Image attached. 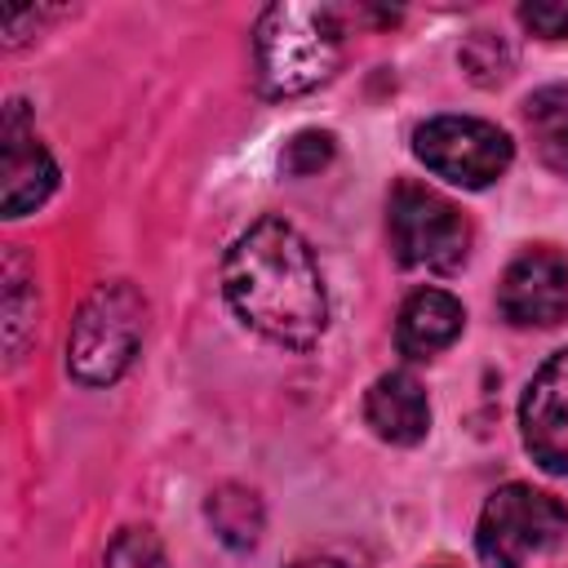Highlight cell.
<instances>
[{"instance_id": "cell-1", "label": "cell", "mask_w": 568, "mask_h": 568, "mask_svg": "<svg viewBox=\"0 0 568 568\" xmlns=\"http://www.w3.org/2000/svg\"><path fill=\"white\" fill-rule=\"evenodd\" d=\"M231 311L275 346L311 351L328 328V293L306 235L284 217H257L222 262Z\"/></svg>"}, {"instance_id": "cell-2", "label": "cell", "mask_w": 568, "mask_h": 568, "mask_svg": "<svg viewBox=\"0 0 568 568\" xmlns=\"http://www.w3.org/2000/svg\"><path fill=\"white\" fill-rule=\"evenodd\" d=\"M342 62V18L328 4H266L253 27V67L266 98L320 89Z\"/></svg>"}, {"instance_id": "cell-3", "label": "cell", "mask_w": 568, "mask_h": 568, "mask_svg": "<svg viewBox=\"0 0 568 568\" xmlns=\"http://www.w3.org/2000/svg\"><path fill=\"white\" fill-rule=\"evenodd\" d=\"M146 333V302L129 280L98 284L67 333V373L80 386H111L138 359Z\"/></svg>"}, {"instance_id": "cell-4", "label": "cell", "mask_w": 568, "mask_h": 568, "mask_svg": "<svg viewBox=\"0 0 568 568\" xmlns=\"http://www.w3.org/2000/svg\"><path fill=\"white\" fill-rule=\"evenodd\" d=\"M568 532V506L555 493H541L532 484H506L497 488L475 528V550L484 568H524L532 555H546Z\"/></svg>"}, {"instance_id": "cell-5", "label": "cell", "mask_w": 568, "mask_h": 568, "mask_svg": "<svg viewBox=\"0 0 568 568\" xmlns=\"http://www.w3.org/2000/svg\"><path fill=\"white\" fill-rule=\"evenodd\" d=\"M386 231L399 266L457 271L470 253V222L453 200L422 182H395L386 200Z\"/></svg>"}, {"instance_id": "cell-6", "label": "cell", "mask_w": 568, "mask_h": 568, "mask_svg": "<svg viewBox=\"0 0 568 568\" xmlns=\"http://www.w3.org/2000/svg\"><path fill=\"white\" fill-rule=\"evenodd\" d=\"M413 155L444 182L479 191L488 182H497L510 160H515V142L475 115H435L426 124L413 129Z\"/></svg>"}, {"instance_id": "cell-7", "label": "cell", "mask_w": 568, "mask_h": 568, "mask_svg": "<svg viewBox=\"0 0 568 568\" xmlns=\"http://www.w3.org/2000/svg\"><path fill=\"white\" fill-rule=\"evenodd\" d=\"M497 306L515 328H555L568 320V262L555 248H524L497 284Z\"/></svg>"}, {"instance_id": "cell-8", "label": "cell", "mask_w": 568, "mask_h": 568, "mask_svg": "<svg viewBox=\"0 0 568 568\" xmlns=\"http://www.w3.org/2000/svg\"><path fill=\"white\" fill-rule=\"evenodd\" d=\"M519 435L546 475H568V346L532 373L519 399Z\"/></svg>"}, {"instance_id": "cell-9", "label": "cell", "mask_w": 568, "mask_h": 568, "mask_svg": "<svg viewBox=\"0 0 568 568\" xmlns=\"http://www.w3.org/2000/svg\"><path fill=\"white\" fill-rule=\"evenodd\" d=\"M58 186V164L36 138L27 106L9 102L4 124H0V209L4 217H22L40 209Z\"/></svg>"}, {"instance_id": "cell-10", "label": "cell", "mask_w": 568, "mask_h": 568, "mask_svg": "<svg viewBox=\"0 0 568 568\" xmlns=\"http://www.w3.org/2000/svg\"><path fill=\"white\" fill-rule=\"evenodd\" d=\"M364 422L373 426L377 439L408 448V444H422L426 430H430V399H426V390H422V382L413 373L395 368V373H382L368 386Z\"/></svg>"}, {"instance_id": "cell-11", "label": "cell", "mask_w": 568, "mask_h": 568, "mask_svg": "<svg viewBox=\"0 0 568 568\" xmlns=\"http://www.w3.org/2000/svg\"><path fill=\"white\" fill-rule=\"evenodd\" d=\"M466 311L453 293L444 288H417L395 320V346L408 359H435L439 351H448L462 337Z\"/></svg>"}, {"instance_id": "cell-12", "label": "cell", "mask_w": 568, "mask_h": 568, "mask_svg": "<svg viewBox=\"0 0 568 568\" xmlns=\"http://www.w3.org/2000/svg\"><path fill=\"white\" fill-rule=\"evenodd\" d=\"M204 515H209L213 532H217L231 550H248V546H257V537H262V519H266L257 493H253V488H240V484H222V488H213L209 501H204Z\"/></svg>"}, {"instance_id": "cell-13", "label": "cell", "mask_w": 568, "mask_h": 568, "mask_svg": "<svg viewBox=\"0 0 568 568\" xmlns=\"http://www.w3.org/2000/svg\"><path fill=\"white\" fill-rule=\"evenodd\" d=\"M524 120L541 164L568 178V89H537L524 102Z\"/></svg>"}, {"instance_id": "cell-14", "label": "cell", "mask_w": 568, "mask_h": 568, "mask_svg": "<svg viewBox=\"0 0 568 568\" xmlns=\"http://www.w3.org/2000/svg\"><path fill=\"white\" fill-rule=\"evenodd\" d=\"M0 280H4V297H0V306H4V351H9V359H22L27 337L36 333V275L27 271L18 248L4 253Z\"/></svg>"}, {"instance_id": "cell-15", "label": "cell", "mask_w": 568, "mask_h": 568, "mask_svg": "<svg viewBox=\"0 0 568 568\" xmlns=\"http://www.w3.org/2000/svg\"><path fill=\"white\" fill-rule=\"evenodd\" d=\"M102 568H169V559H164V546L155 541L151 528H124L106 546Z\"/></svg>"}, {"instance_id": "cell-16", "label": "cell", "mask_w": 568, "mask_h": 568, "mask_svg": "<svg viewBox=\"0 0 568 568\" xmlns=\"http://www.w3.org/2000/svg\"><path fill=\"white\" fill-rule=\"evenodd\" d=\"M328 160H333V133H324V129H302V133H293V138L284 142L280 169H284L288 178H311V173H320Z\"/></svg>"}, {"instance_id": "cell-17", "label": "cell", "mask_w": 568, "mask_h": 568, "mask_svg": "<svg viewBox=\"0 0 568 568\" xmlns=\"http://www.w3.org/2000/svg\"><path fill=\"white\" fill-rule=\"evenodd\" d=\"M519 22L541 40H564L568 36V0H528V4H519Z\"/></svg>"}, {"instance_id": "cell-18", "label": "cell", "mask_w": 568, "mask_h": 568, "mask_svg": "<svg viewBox=\"0 0 568 568\" xmlns=\"http://www.w3.org/2000/svg\"><path fill=\"white\" fill-rule=\"evenodd\" d=\"M288 568H346V564H337V559H297Z\"/></svg>"}, {"instance_id": "cell-19", "label": "cell", "mask_w": 568, "mask_h": 568, "mask_svg": "<svg viewBox=\"0 0 568 568\" xmlns=\"http://www.w3.org/2000/svg\"><path fill=\"white\" fill-rule=\"evenodd\" d=\"M439 568H444V564H439Z\"/></svg>"}]
</instances>
